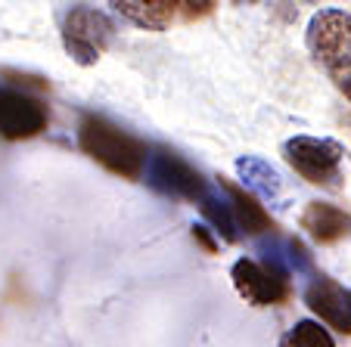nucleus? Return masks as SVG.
Wrapping results in <instances>:
<instances>
[{"label": "nucleus", "mask_w": 351, "mask_h": 347, "mask_svg": "<svg viewBox=\"0 0 351 347\" xmlns=\"http://www.w3.org/2000/svg\"><path fill=\"white\" fill-rule=\"evenodd\" d=\"M212 7L215 3H178V10H184L186 16H206V13H212Z\"/></svg>", "instance_id": "2eb2a0df"}, {"label": "nucleus", "mask_w": 351, "mask_h": 347, "mask_svg": "<svg viewBox=\"0 0 351 347\" xmlns=\"http://www.w3.org/2000/svg\"><path fill=\"white\" fill-rule=\"evenodd\" d=\"M47 127V109L28 93L0 90V137L32 140Z\"/></svg>", "instance_id": "0eeeda50"}, {"label": "nucleus", "mask_w": 351, "mask_h": 347, "mask_svg": "<svg viewBox=\"0 0 351 347\" xmlns=\"http://www.w3.org/2000/svg\"><path fill=\"white\" fill-rule=\"evenodd\" d=\"M230 279L239 298L252 307H271V304H283L289 298V267L277 248H271L265 264L252 261V257H239L230 270Z\"/></svg>", "instance_id": "f03ea898"}, {"label": "nucleus", "mask_w": 351, "mask_h": 347, "mask_svg": "<svg viewBox=\"0 0 351 347\" xmlns=\"http://www.w3.org/2000/svg\"><path fill=\"white\" fill-rule=\"evenodd\" d=\"M302 229L317 242H336V239L348 236L351 233V217L342 208L326 202H308V208L298 217Z\"/></svg>", "instance_id": "1a4fd4ad"}, {"label": "nucleus", "mask_w": 351, "mask_h": 347, "mask_svg": "<svg viewBox=\"0 0 351 347\" xmlns=\"http://www.w3.org/2000/svg\"><path fill=\"white\" fill-rule=\"evenodd\" d=\"M119 13L125 19H131L134 25L149 28V31H162V28L171 25V19L180 13L174 0H121L115 3Z\"/></svg>", "instance_id": "f8f14e48"}, {"label": "nucleus", "mask_w": 351, "mask_h": 347, "mask_svg": "<svg viewBox=\"0 0 351 347\" xmlns=\"http://www.w3.org/2000/svg\"><path fill=\"white\" fill-rule=\"evenodd\" d=\"M308 47L332 78L351 72V13L320 10L308 25Z\"/></svg>", "instance_id": "20e7f679"}, {"label": "nucleus", "mask_w": 351, "mask_h": 347, "mask_svg": "<svg viewBox=\"0 0 351 347\" xmlns=\"http://www.w3.org/2000/svg\"><path fill=\"white\" fill-rule=\"evenodd\" d=\"M199 208H202V217L215 227V233L224 236V242H237V223H233L227 198H218V196H212V192H206L202 202H199Z\"/></svg>", "instance_id": "ddd939ff"}, {"label": "nucleus", "mask_w": 351, "mask_h": 347, "mask_svg": "<svg viewBox=\"0 0 351 347\" xmlns=\"http://www.w3.org/2000/svg\"><path fill=\"white\" fill-rule=\"evenodd\" d=\"M336 84H339V90L345 93V97L351 99V72H345V75H339L336 78Z\"/></svg>", "instance_id": "f3484780"}, {"label": "nucleus", "mask_w": 351, "mask_h": 347, "mask_svg": "<svg viewBox=\"0 0 351 347\" xmlns=\"http://www.w3.org/2000/svg\"><path fill=\"white\" fill-rule=\"evenodd\" d=\"M193 239H199V242L206 245V251H215V242H212V236L206 233V227H193Z\"/></svg>", "instance_id": "dca6fc26"}, {"label": "nucleus", "mask_w": 351, "mask_h": 347, "mask_svg": "<svg viewBox=\"0 0 351 347\" xmlns=\"http://www.w3.org/2000/svg\"><path fill=\"white\" fill-rule=\"evenodd\" d=\"M283 155L289 168L295 170L302 180L314 186H326L336 190L342 180V158L345 149L336 140H317V137H292L286 140Z\"/></svg>", "instance_id": "7ed1b4c3"}, {"label": "nucleus", "mask_w": 351, "mask_h": 347, "mask_svg": "<svg viewBox=\"0 0 351 347\" xmlns=\"http://www.w3.org/2000/svg\"><path fill=\"white\" fill-rule=\"evenodd\" d=\"M221 190L227 192V205H230V214H233L237 229H243V233H249V236H258V233L274 229L271 214H267V211L258 205V198L249 196L243 186H237L233 180L221 177Z\"/></svg>", "instance_id": "9d476101"}, {"label": "nucleus", "mask_w": 351, "mask_h": 347, "mask_svg": "<svg viewBox=\"0 0 351 347\" xmlns=\"http://www.w3.org/2000/svg\"><path fill=\"white\" fill-rule=\"evenodd\" d=\"M237 170H239V177H243L249 196L255 192V196L267 198V202H277L280 198V192H283V180H280V174L265 162V158L243 155V158H237Z\"/></svg>", "instance_id": "9b49d317"}, {"label": "nucleus", "mask_w": 351, "mask_h": 347, "mask_svg": "<svg viewBox=\"0 0 351 347\" xmlns=\"http://www.w3.org/2000/svg\"><path fill=\"white\" fill-rule=\"evenodd\" d=\"M283 347H336L320 322L311 320H302L283 335Z\"/></svg>", "instance_id": "4468645a"}, {"label": "nucleus", "mask_w": 351, "mask_h": 347, "mask_svg": "<svg viewBox=\"0 0 351 347\" xmlns=\"http://www.w3.org/2000/svg\"><path fill=\"white\" fill-rule=\"evenodd\" d=\"M305 304L326 326L339 329L342 335H351V288L339 285L336 279L317 276L305 292Z\"/></svg>", "instance_id": "6e6552de"}, {"label": "nucleus", "mask_w": 351, "mask_h": 347, "mask_svg": "<svg viewBox=\"0 0 351 347\" xmlns=\"http://www.w3.org/2000/svg\"><path fill=\"white\" fill-rule=\"evenodd\" d=\"M146 183L162 196L186 198V202H202V196L208 192L202 174L193 170L178 152L168 149H156L153 155H146Z\"/></svg>", "instance_id": "39448f33"}, {"label": "nucleus", "mask_w": 351, "mask_h": 347, "mask_svg": "<svg viewBox=\"0 0 351 347\" xmlns=\"http://www.w3.org/2000/svg\"><path fill=\"white\" fill-rule=\"evenodd\" d=\"M78 143L93 162H99L106 170L119 174L125 180H137L146 164V146L137 137L125 133L112 121L87 115L78 127Z\"/></svg>", "instance_id": "f257e3e1"}, {"label": "nucleus", "mask_w": 351, "mask_h": 347, "mask_svg": "<svg viewBox=\"0 0 351 347\" xmlns=\"http://www.w3.org/2000/svg\"><path fill=\"white\" fill-rule=\"evenodd\" d=\"M115 38V25L109 22V16L97 13V10L78 7L69 13L66 28H62V40H66V50L75 56V62L81 66H90L97 62L106 47Z\"/></svg>", "instance_id": "423d86ee"}]
</instances>
